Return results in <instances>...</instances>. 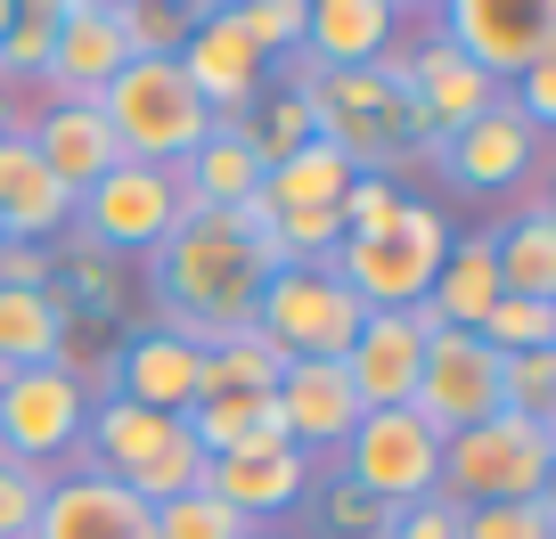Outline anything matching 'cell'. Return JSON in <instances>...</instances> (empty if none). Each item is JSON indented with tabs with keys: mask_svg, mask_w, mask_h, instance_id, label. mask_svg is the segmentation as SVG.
Returning <instances> with one entry per match:
<instances>
[{
	"mask_svg": "<svg viewBox=\"0 0 556 539\" xmlns=\"http://www.w3.org/2000/svg\"><path fill=\"white\" fill-rule=\"evenodd\" d=\"M0 245H9V229H0Z\"/></svg>",
	"mask_w": 556,
	"mask_h": 539,
	"instance_id": "47",
	"label": "cell"
},
{
	"mask_svg": "<svg viewBox=\"0 0 556 539\" xmlns=\"http://www.w3.org/2000/svg\"><path fill=\"white\" fill-rule=\"evenodd\" d=\"M303 483H312V458H303L295 441H245V450L213 458L197 490H213L229 515L262 523V515H278V506H295V499H303Z\"/></svg>",
	"mask_w": 556,
	"mask_h": 539,
	"instance_id": "19",
	"label": "cell"
},
{
	"mask_svg": "<svg viewBox=\"0 0 556 539\" xmlns=\"http://www.w3.org/2000/svg\"><path fill=\"white\" fill-rule=\"evenodd\" d=\"M50 50H58V0H34V9H17V25L0 34V82L9 90H41Z\"/></svg>",
	"mask_w": 556,
	"mask_h": 539,
	"instance_id": "29",
	"label": "cell"
},
{
	"mask_svg": "<svg viewBox=\"0 0 556 539\" xmlns=\"http://www.w3.org/2000/svg\"><path fill=\"white\" fill-rule=\"evenodd\" d=\"M426 335H442V319L417 303V311H368L361 335L344 351V376L361 393V409H409L417 393V360H426Z\"/></svg>",
	"mask_w": 556,
	"mask_h": 539,
	"instance_id": "11",
	"label": "cell"
},
{
	"mask_svg": "<svg viewBox=\"0 0 556 539\" xmlns=\"http://www.w3.org/2000/svg\"><path fill=\"white\" fill-rule=\"evenodd\" d=\"M434 41H451L467 66H483L491 82L507 90L523 66L556 57V9H516V0H451Z\"/></svg>",
	"mask_w": 556,
	"mask_h": 539,
	"instance_id": "10",
	"label": "cell"
},
{
	"mask_svg": "<svg viewBox=\"0 0 556 539\" xmlns=\"http://www.w3.org/2000/svg\"><path fill=\"white\" fill-rule=\"evenodd\" d=\"M83 425H90L83 368L50 360V368H17V376H0V458H9V466L50 474L58 458L83 450Z\"/></svg>",
	"mask_w": 556,
	"mask_h": 539,
	"instance_id": "6",
	"label": "cell"
},
{
	"mask_svg": "<svg viewBox=\"0 0 556 539\" xmlns=\"http://www.w3.org/2000/svg\"><path fill=\"white\" fill-rule=\"evenodd\" d=\"M197 483H205V458H197L189 434H173V441H164V450L148 458V466H139L123 490H131L139 506H164V499H180V490H197Z\"/></svg>",
	"mask_w": 556,
	"mask_h": 539,
	"instance_id": "36",
	"label": "cell"
},
{
	"mask_svg": "<svg viewBox=\"0 0 556 539\" xmlns=\"http://www.w3.org/2000/svg\"><path fill=\"white\" fill-rule=\"evenodd\" d=\"M0 229L17 245H50L58 229H74V196L50 180V164L34 156V140H0Z\"/></svg>",
	"mask_w": 556,
	"mask_h": 539,
	"instance_id": "21",
	"label": "cell"
},
{
	"mask_svg": "<svg viewBox=\"0 0 556 539\" xmlns=\"http://www.w3.org/2000/svg\"><path fill=\"white\" fill-rule=\"evenodd\" d=\"M491 261H500L507 295L556 303V205H523L516 221L491 229Z\"/></svg>",
	"mask_w": 556,
	"mask_h": 539,
	"instance_id": "27",
	"label": "cell"
},
{
	"mask_svg": "<svg viewBox=\"0 0 556 539\" xmlns=\"http://www.w3.org/2000/svg\"><path fill=\"white\" fill-rule=\"evenodd\" d=\"M319 506H328V523H336L344 539H377V531H384V506L361 499L352 483H328V499H319Z\"/></svg>",
	"mask_w": 556,
	"mask_h": 539,
	"instance_id": "41",
	"label": "cell"
},
{
	"mask_svg": "<svg viewBox=\"0 0 556 539\" xmlns=\"http://www.w3.org/2000/svg\"><path fill=\"white\" fill-rule=\"evenodd\" d=\"M173 180H180V205L189 213H238L245 196H262V156H254V140H245L238 123H213L205 147H197Z\"/></svg>",
	"mask_w": 556,
	"mask_h": 539,
	"instance_id": "23",
	"label": "cell"
},
{
	"mask_svg": "<svg viewBox=\"0 0 556 539\" xmlns=\"http://www.w3.org/2000/svg\"><path fill=\"white\" fill-rule=\"evenodd\" d=\"M173 434H180V418H156V409H131V400L99 393V409H90V425H83V450H74V458H90L83 474L131 483V474L148 466V458H156Z\"/></svg>",
	"mask_w": 556,
	"mask_h": 539,
	"instance_id": "22",
	"label": "cell"
},
{
	"mask_svg": "<svg viewBox=\"0 0 556 539\" xmlns=\"http://www.w3.org/2000/svg\"><path fill=\"white\" fill-rule=\"evenodd\" d=\"M197 360H205V344L156 319V328L123 335L115 368H106V393L131 400V409H156V418H189V400H197Z\"/></svg>",
	"mask_w": 556,
	"mask_h": 539,
	"instance_id": "13",
	"label": "cell"
},
{
	"mask_svg": "<svg viewBox=\"0 0 556 539\" xmlns=\"http://www.w3.org/2000/svg\"><path fill=\"white\" fill-rule=\"evenodd\" d=\"M393 205H401L393 172H352V189L336 196V221H344V238H368V229L393 221Z\"/></svg>",
	"mask_w": 556,
	"mask_h": 539,
	"instance_id": "37",
	"label": "cell"
},
{
	"mask_svg": "<svg viewBox=\"0 0 556 539\" xmlns=\"http://www.w3.org/2000/svg\"><path fill=\"white\" fill-rule=\"evenodd\" d=\"M556 474V434L523 418H483L442 441V499L451 506H516L540 499Z\"/></svg>",
	"mask_w": 556,
	"mask_h": 539,
	"instance_id": "4",
	"label": "cell"
},
{
	"mask_svg": "<svg viewBox=\"0 0 556 539\" xmlns=\"http://www.w3.org/2000/svg\"><path fill=\"white\" fill-rule=\"evenodd\" d=\"M245 531H254V523L229 515L213 490H180V499L156 506V539H245Z\"/></svg>",
	"mask_w": 556,
	"mask_h": 539,
	"instance_id": "35",
	"label": "cell"
},
{
	"mask_svg": "<svg viewBox=\"0 0 556 539\" xmlns=\"http://www.w3.org/2000/svg\"><path fill=\"white\" fill-rule=\"evenodd\" d=\"M41 490H50V474H34V466H9V458H0V539H34Z\"/></svg>",
	"mask_w": 556,
	"mask_h": 539,
	"instance_id": "38",
	"label": "cell"
},
{
	"mask_svg": "<svg viewBox=\"0 0 556 539\" xmlns=\"http://www.w3.org/2000/svg\"><path fill=\"white\" fill-rule=\"evenodd\" d=\"M50 279H58L50 245H17V238L0 245V286H50Z\"/></svg>",
	"mask_w": 556,
	"mask_h": 539,
	"instance_id": "43",
	"label": "cell"
},
{
	"mask_svg": "<svg viewBox=\"0 0 556 539\" xmlns=\"http://www.w3.org/2000/svg\"><path fill=\"white\" fill-rule=\"evenodd\" d=\"M500 418L556 434V351H507L500 360Z\"/></svg>",
	"mask_w": 556,
	"mask_h": 539,
	"instance_id": "30",
	"label": "cell"
},
{
	"mask_svg": "<svg viewBox=\"0 0 556 539\" xmlns=\"http://www.w3.org/2000/svg\"><path fill=\"white\" fill-rule=\"evenodd\" d=\"M173 66L189 74V90L213 106V123H238L245 106L262 99V57L245 50V34L222 17V9H197L189 17V41H180Z\"/></svg>",
	"mask_w": 556,
	"mask_h": 539,
	"instance_id": "17",
	"label": "cell"
},
{
	"mask_svg": "<svg viewBox=\"0 0 556 539\" xmlns=\"http://www.w3.org/2000/svg\"><path fill=\"white\" fill-rule=\"evenodd\" d=\"M197 9H173V0H115V25H123V50L131 57H180Z\"/></svg>",
	"mask_w": 556,
	"mask_h": 539,
	"instance_id": "31",
	"label": "cell"
},
{
	"mask_svg": "<svg viewBox=\"0 0 556 539\" xmlns=\"http://www.w3.org/2000/svg\"><path fill=\"white\" fill-rule=\"evenodd\" d=\"M442 254H451V221H442V205L401 196L384 229L336 245L328 279L344 286L361 311H417V303H426V286H434V270H442Z\"/></svg>",
	"mask_w": 556,
	"mask_h": 539,
	"instance_id": "3",
	"label": "cell"
},
{
	"mask_svg": "<svg viewBox=\"0 0 556 539\" xmlns=\"http://www.w3.org/2000/svg\"><path fill=\"white\" fill-rule=\"evenodd\" d=\"M434 164L458 180L467 196H507L532 180L540 164V131L532 123H516V106H491V115H475L467 131H451V140H434Z\"/></svg>",
	"mask_w": 556,
	"mask_h": 539,
	"instance_id": "12",
	"label": "cell"
},
{
	"mask_svg": "<svg viewBox=\"0 0 556 539\" xmlns=\"http://www.w3.org/2000/svg\"><path fill=\"white\" fill-rule=\"evenodd\" d=\"M458 539H556V499H516V506H458Z\"/></svg>",
	"mask_w": 556,
	"mask_h": 539,
	"instance_id": "34",
	"label": "cell"
},
{
	"mask_svg": "<svg viewBox=\"0 0 556 539\" xmlns=\"http://www.w3.org/2000/svg\"><path fill=\"white\" fill-rule=\"evenodd\" d=\"M278 376H287V360L254 328H222L205 335V360H197V400H270Z\"/></svg>",
	"mask_w": 556,
	"mask_h": 539,
	"instance_id": "26",
	"label": "cell"
},
{
	"mask_svg": "<svg viewBox=\"0 0 556 539\" xmlns=\"http://www.w3.org/2000/svg\"><path fill=\"white\" fill-rule=\"evenodd\" d=\"M245 539H287V531H270V523H254V531H245Z\"/></svg>",
	"mask_w": 556,
	"mask_h": 539,
	"instance_id": "46",
	"label": "cell"
},
{
	"mask_svg": "<svg viewBox=\"0 0 556 539\" xmlns=\"http://www.w3.org/2000/svg\"><path fill=\"white\" fill-rule=\"evenodd\" d=\"M507 106H516V123H532V131H540V123H556V57L523 66V74H516V99H507Z\"/></svg>",
	"mask_w": 556,
	"mask_h": 539,
	"instance_id": "42",
	"label": "cell"
},
{
	"mask_svg": "<svg viewBox=\"0 0 556 539\" xmlns=\"http://www.w3.org/2000/svg\"><path fill=\"white\" fill-rule=\"evenodd\" d=\"M99 115H106V131H115L123 164H156V172H180L213 131V106L189 90V74H180L173 57H131V66L99 90Z\"/></svg>",
	"mask_w": 556,
	"mask_h": 539,
	"instance_id": "2",
	"label": "cell"
},
{
	"mask_svg": "<svg viewBox=\"0 0 556 539\" xmlns=\"http://www.w3.org/2000/svg\"><path fill=\"white\" fill-rule=\"evenodd\" d=\"M180 221H189L180 180L156 172V164H115L74 196V238L99 245V254H156Z\"/></svg>",
	"mask_w": 556,
	"mask_h": 539,
	"instance_id": "8",
	"label": "cell"
},
{
	"mask_svg": "<svg viewBox=\"0 0 556 539\" xmlns=\"http://www.w3.org/2000/svg\"><path fill=\"white\" fill-rule=\"evenodd\" d=\"M123 66H131V50H123L115 0H58V50L41 74V99H99Z\"/></svg>",
	"mask_w": 556,
	"mask_h": 539,
	"instance_id": "15",
	"label": "cell"
},
{
	"mask_svg": "<svg viewBox=\"0 0 556 539\" xmlns=\"http://www.w3.org/2000/svg\"><path fill=\"white\" fill-rule=\"evenodd\" d=\"M9 25H17V0H0V34H9Z\"/></svg>",
	"mask_w": 556,
	"mask_h": 539,
	"instance_id": "45",
	"label": "cell"
},
{
	"mask_svg": "<svg viewBox=\"0 0 556 539\" xmlns=\"http://www.w3.org/2000/svg\"><path fill=\"white\" fill-rule=\"evenodd\" d=\"M148 261H156L164 328L197 335V344H205V335H222V328H245L262 279H270V270H262V254L222 221V213H189V221H180Z\"/></svg>",
	"mask_w": 556,
	"mask_h": 539,
	"instance_id": "1",
	"label": "cell"
},
{
	"mask_svg": "<svg viewBox=\"0 0 556 539\" xmlns=\"http://www.w3.org/2000/svg\"><path fill=\"white\" fill-rule=\"evenodd\" d=\"M34 106H41V90H34ZM34 106H25V90H9V82H0V140H17L25 123H34Z\"/></svg>",
	"mask_w": 556,
	"mask_h": 539,
	"instance_id": "44",
	"label": "cell"
},
{
	"mask_svg": "<svg viewBox=\"0 0 556 539\" xmlns=\"http://www.w3.org/2000/svg\"><path fill=\"white\" fill-rule=\"evenodd\" d=\"M34 539H156V506H139L106 474H50Z\"/></svg>",
	"mask_w": 556,
	"mask_h": 539,
	"instance_id": "16",
	"label": "cell"
},
{
	"mask_svg": "<svg viewBox=\"0 0 556 539\" xmlns=\"http://www.w3.org/2000/svg\"><path fill=\"white\" fill-rule=\"evenodd\" d=\"M409 409L434 425L442 441L467 434V425H483V418H500V351H491L483 335H458V328L426 335V360H417Z\"/></svg>",
	"mask_w": 556,
	"mask_h": 539,
	"instance_id": "9",
	"label": "cell"
},
{
	"mask_svg": "<svg viewBox=\"0 0 556 539\" xmlns=\"http://www.w3.org/2000/svg\"><path fill=\"white\" fill-rule=\"evenodd\" d=\"M270 418L303 458L344 450L352 425H361V393H352L344 360H287V376H278V393H270Z\"/></svg>",
	"mask_w": 556,
	"mask_h": 539,
	"instance_id": "14",
	"label": "cell"
},
{
	"mask_svg": "<svg viewBox=\"0 0 556 539\" xmlns=\"http://www.w3.org/2000/svg\"><path fill=\"white\" fill-rule=\"evenodd\" d=\"M25 140H34V156L50 164V180L66 196H83L99 172H115V164H123V147H115V131H106L99 99H41L34 123H25Z\"/></svg>",
	"mask_w": 556,
	"mask_h": 539,
	"instance_id": "18",
	"label": "cell"
},
{
	"mask_svg": "<svg viewBox=\"0 0 556 539\" xmlns=\"http://www.w3.org/2000/svg\"><path fill=\"white\" fill-rule=\"evenodd\" d=\"M361 303L328 279V270H270L245 311V328L278 351V360H344L352 335H361Z\"/></svg>",
	"mask_w": 556,
	"mask_h": 539,
	"instance_id": "7",
	"label": "cell"
},
{
	"mask_svg": "<svg viewBox=\"0 0 556 539\" xmlns=\"http://www.w3.org/2000/svg\"><path fill=\"white\" fill-rule=\"evenodd\" d=\"M66 360V303L58 286H0V376Z\"/></svg>",
	"mask_w": 556,
	"mask_h": 539,
	"instance_id": "25",
	"label": "cell"
},
{
	"mask_svg": "<svg viewBox=\"0 0 556 539\" xmlns=\"http://www.w3.org/2000/svg\"><path fill=\"white\" fill-rule=\"evenodd\" d=\"M401 34V9L393 0H303V50H312L319 74H352V66H377Z\"/></svg>",
	"mask_w": 556,
	"mask_h": 539,
	"instance_id": "20",
	"label": "cell"
},
{
	"mask_svg": "<svg viewBox=\"0 0 556 539\" xmlns=\"http://www.w3.org/2000/svg\"><path fill=\"white\" fill-rule=\"evenodd\" d=\"M222 17L245 34V50H254L262 66H270L278 50H303V0H238Z\"/></svg>",
	"mask_w": 556,
	"mask_h": 539,
	"instance_id": "33",
	"label": "cell"
},
{
	"mask_svg": "<svg viewBox=\"0 0 556 539\" xmlns=\"http://www.w3.org/2000/svg\"><path fill=\"white\" fill-rule=\"evenodd\" d=\"M377 539H458V506L442 499H409V506H393V515H384V531Z\"/></svg>",
	"mask_w": 556,
	"mask_h": 539,
	"instance_id": "40",
	"label": "cell"
},
{
	"mask_svg": "<svg viewBox=\"0 0 556 539\" xmlns=\"http://www.w3.org/2000/svg\"><path fill=\"white\" fill-rule=\"evenodd\" d=\"M336 458H344L336 483H352L361 499H377L384 515L442 490V434L417 418V409H361V425H352V441Z\"/></svg>",
	"mask_w": 556,
	"mask_h": 539,
	"instance_id": "5",
	"label": "cell"
},
{
	"mask_svg": "<svg viewBox=\"0 0 556 539\" xmlns=\"http://www.w3.org/2000/svg\"><path fill=\"white\" fill-rule=\"evenodd\" d=\"M500 261H491V229H475V238H451V254H442L434 286H426V311L442 319V328L458 335H483L491 303H500Z\"/></svg>",
	"mask_w": 556,
	"mask_h": 539,
	"instance_id": "24",
	"label": "cell"
},
{
	"mask_svg": "<svg viewBox=\"0 0 556 539\" xmlns=\"http://www.w3.org/2000/svg\"><path fill=\"white\" fill-rule=\"evenodd\" d=\"M344 189H352V164L336 156L328 140H303L295 156H278L270 172H262V205H270V213H312V205H336Z\"/></svg>",
	"mask_w": 556,
	"mask_h": 539,
	"instance_id": "28",
	"label": "cell"
},
{
	"mask_svg": "<svg viewBox=\"0 0 556 539\" xmlns=\"http://www.w3.org/2000/svg\"><path fill=\"white\" fill-rule=\"evenodd\" d=\"M483 344L500 351H556V303H532V295H500L483 319Z\"/></svg>",
	"mask_w": 556,
	"mask_h": 539,
	"instance_id": "32",
	"label": "cell"
},
{
	"mask_svg": "<svg viewBox=\"0 0 556 539\" xmlns=\"http://www.w3.org/2000/svg\"><path fill=\"white\" fill-rule=\"evenodd\" d=\"M66 279H74V303L83 311H115V254H99V245H83L74 238V254H66Z\"/></svg>",
	"mask_w": 556,
	"mask_h": 539,
	"instance_id": "39",
	"label": "cell"
}]
</instances>
